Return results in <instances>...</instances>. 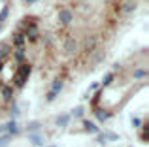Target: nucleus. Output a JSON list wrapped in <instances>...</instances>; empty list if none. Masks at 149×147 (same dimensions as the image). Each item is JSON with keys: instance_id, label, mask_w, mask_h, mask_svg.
Masks as SVG:
<instances>
[{"instance_id": "obj_1", "label": "nucleus", "mask_w": 149, "mask_h": 147, "mask_svg": "<svg viewBox=\"0 0 149 147\" xmlns=\"http://www.w3.org/2000/svg\"><path fill=\"white\" fill-rule=\"evenodd\" d=\"M29 76H30V66L23 62L21 66H19V70L15 72V76H13V85H15V87H23Z\"/></svg>"}, {"instance_id": "obj_2", "label": "nucleus", "mask_w": 149, "mask_h": 147, "mask_svg": "<svg viewBox=\"0 0 149 147\" xmlns=\"http://www.w3.org/2000/svg\"><path fill=\"white\" fill-rule=\"evenodd\" d=\"M11 40H13V45H15V47H17V49H23V47H25V34H23V32H19V30H15V32H13V36H11Z\"/></svg>"}, {"instance_id": "obj_3", "label": "nucleus", "mask_w": 149, "mask_h": 147, "mask_svg": "<svg viewBox=\"0 0 149 147\" xmlns=\"http://www.w3.org/2000/svg\"><path fill=\"white\" fill-rule=\"evenodd\" d=\"M119 8H121V11H123V13H128V11H132L136 8V0H121Z\"/></svg>"}, {"instance_id": "obj_4", "label": "nucleus", "mask_w": 149, "mask_h": 147, "mask_svg": "<svg viewBox=\"0 0 149 147\" xmlns=\"http://www.w3.org/2000/svg\"><path fill=\"white\" fill-rule=\"evenodd\" d=\"M58 21H61L62 25H70V21H72V11H70V10L58 11Z\"/></svg>"}, {"instance_id": "obj_5", "label": "nucleus", "mask_w": 149, "mask_h": 147, "mask_svg": "<svg viewBox=\"0 0 149 147\" xmlns=\"http://www.w3.org/2000/svg\"><path fill=\"white\" fill-rule=\"evenodd\" d=\"M36 38H38V28H36V25H30L25 30V40H36Z\"/></svg>"}, {"instance_id": "obj_6", "label": "nucleus", "mask_w": 149, "mask_h": 147, "mask_svg": "<svg viewBox=\"0 0 149 147\" xmlns=\"http://www.w3.org/2000/svg\"><path fill=\"white\" fill-rule=\"evenodd\" d=\"M10 53H11V45L8 44V42H2V44H0V59L4 60Z\"/></svg>"}, {"instance_id": "obj_7", "label": "nucleus", "mask_w": 149, "mask_h": 147, "mask_svg": "<svg viewBox=\"0 0 149 147\" xmlns=\"http://www.w3.org/2000/svg\"><path fill=\"white\" fill-rule=\"evenodd\" d=\"M77 49V44H76V40H66L64 42V51L68 53V55H72L74 51Z\"/></svg>"}, {"instance_id": "obj_8", "label": "nucleus", "mask_w": 149, "mask_h": 147, "mask_svg": "<svg viewBox=\"0 0 149 147\" xmlns=\"http://www.w3.org/2000/svg\"><path fill=\"white\" fill-rule=\"evenodd\" d=\"M29 140L32 141L34 145H44V138H42L38 132H30V134H29Z\"/></svg>"}, {"instance_id": "obj_9", "label": "nucleus", "mask_w": 149, "mask_h": 147, "mask_svg": "<svg viewBox=\"0 0 149 147\" xmlns=\"http://www.w3.org/2000/svg\"><path fill=\"white\" fill-rule=\"evenodd\" d=\"M4 130H8L10 136H11V134H17L19 126H17V123H15V121H11V123H8V125H4Z\"/></svg>"}, {"instance_id": "obj_10", "label": "nucleus", "mask_w": 149, "mask_h": 147, "mask_svg": "<svg viewBox=\"0 0 149 147\" xmlns=\"http://www.w3.org/2000/svg\"><path fill=\"white\" fill-rule=\"evenodd\" d=\"M61 89H62V79H55L53 85H51V92H53V94H57Z\"/></svg>"}, {"instance_id": "obj_11", "label": "nucleus", "mask_w": 149, "mask_h": 147, "mask_svg": "<svg viewBox=\"0 0 149 147\" xmlns=\"http://www.w3.org/2000/svg\"><path fill=\"white\" fill-rule=\"evenodd\" d=\"M11 94H13V87H8V85H6V87H2V96L6 100H10Z\"/></svg>"}, {"instance_id": "obj_12", "label": "nucleus", "mask_w": 149, "mask_h": 147, "mask_svg": "<svg viewBox=\"0 0 149 147\" xmlns=\"http://www.w3.org/2000/svg\"><path fill=\"white\" fill-rule=\"evenodd\" d=\"M108 117H109V111H106V110H96V119H98V121H106Z\"/></svg>"}, {"instance_id": "obj_13", "label": "nucleus", "mask_w": 149, "mask_h": 147, "mask_svg": "<svg viewBox=\"0 0 149 147\" xmlns=\"http://www.w3.org/2000/svg\"><path fill=\"white\" fill-rule=\"evenodd\" d=\"M68 121H70L68 115H58V117H57V125L58 126H66V125H68Z\"/></svg>"}, {"instance_id": "obj_14", "label": "nucleus", "mask_w": 149, "mask_h": 147, "mask_svg": "<svg viewBox=\"0 0 149 147\" xmlns=\"http://www.w3.org/2000/svg\"><path fill=\"white\" fill-rule=\"evenodd\" d=\"M83 126H85V130H89V132H98L96 125H95V123H91V121H83Z\"/></svg>"}, {"instance_id": "obj_15", "label": "nucleus", "mask_w": 149, "mask_h": 147, "mask_svg": "<svg viewBox=\"0 0 149 147\" xmlns=\"http://www.w3.org/2000/svg\"><path fill=\"white\" fill-rule=\"evenodd\" d=\"M13 59L17 60V62H23V59H25V51H23V49H15Z\"/></svg>"}, {"instance_id": "obj_16", "label": "nucleus", "mask_w": 149, "mask_h": 147, "mask_svg": "<svg viewBox=\"0 0 149 147\" xmlns=\"http://www.w3.org/2000/svg\"><path fill=\"white\" fill-rule=\"evenodd\" d=\"M104 140H109V141H117V140H119V136H117V134H113V132H106V134H104Z\"/></svg>"}, {"instance_id": "obj_17", "label": "nucleus", "mask_w": 149, "mask_h": 147, "mask_svg": "<svg viewBox=\"0 0 149 147\" xmlns=\"http://www.w3.org/2000/svg\"><path fill=\"white\" fill-rule=\"evenodd\" d=\"M11 136H0V147H6L8 144H10Z\"/></svg>"}, {"instance_id": "obj_18", "label": "nucleus", "mask_w": 149, "mask_h": 147, "mask_svg": "<svg viewBox=\"0 0 149 147\" xmlns=\"http://www.w3.org/2000/svg\"><path fill=\"white\" fill-rule=\"evenodd\" d=\"M146 76H147V72H146V70H142V68L134 72V77H136V79H142V77H146Z\"/></svg>"}, {"instance_id": "obj_19", "label": "nucleus", "mask_w": 149, "mask_h": 147, "mask_svg": "<svg viewBox=\"0 0 149 147\" xmlns=\"http://www.w3.org/2000/svg\"><path fill=\"white\" fill-rule=\"evenodd\" d=\"M74 115H76V117H81V115H83V107L81 106H77V107H74V111H72Z\"/></svg>"}, {"instance_id": "obj_20", "label": "nucleus", "mask_w": 149, "mask_h": 147, "mask_svg": "<svg viewBox=\"0 0 149 147\" xmlns=\"http://www.w3.org/2000/svg\"><path fill=\"white\" fill-rule=\"evenodd\" d=\"M8 17V6H4V10H2V13H0V23L4 21V19Z\"/></svg>"}, {"instance_id": "obj_21", "label": "nucleus", "mask_w": 149, "mask_h": 147, "mask_svg": "<svg viewBox=\"0 0 149 147\" xmlns=\"http://www.w3.org/2000/svg\"><path fill=\"white\" fill-rule=\"evenodd\" d=\"M38 126H40V123H30V125H29V132H32V130H36Z\"/></svg>"}, {"instance_id": "obj_22", "label": "nucleus", "mask_w": 149, "mask_h": 147, "mask_svg": "<svg viewBox=\"0 0 149 147\" xmlns=\"http://www.w3.org/2000/svg\"><path fill=\"white\" fill-rule=\"evenodd\" d=\"M95 47V38H91V40L87 42V49H93Z\"/></svg>"}, {"instance_id": "obj_23", "label": "nucleus", "mask_w": 149, "mask_h": 147, "mask_svg": "<svg viewBox=\"0 0 149 147\" xmlns=\"http://www.w3.org/2000/svg\"><path fill=\"white\" fill-rule=\"evenodd\" d=\"M111 79H113V76L109 74V76H106V77H104V81H102V83H104V85H108V83H109Z\"/></svg>"}, {"instance_id": "obj_24", "label": "nucleus", "mask_w": 149, "mask_h": 147, "mask_svg": "<svg viewBox=\"0 0 149 147\" xmlns=\"http://www.w3.org/2000/svg\"><path fill=\"white\" fill-rule=\"evenodd\" d=\"M132 125H134V126H140V119H132Z\"/></svg>"}, {"instance_id": "obj_25", "label": "nucleus", "mask_w": 149, "mask_h": 147, "mask_svg": "<svg viewBox=\"0 0 149 147\" xmlns=\"http://www.w3.org/2000/svg\"><path fill=\"white\" fill-rule=\"evenodd\" d=\"M11 111H13V113L17 115V113H19V107H17V106H15V104H13V107H11Z\"/></svg>"}, {"instance_id": "obj_26", "label": "nucleus", "mask_w": 149, "mask_h": 147, "mask_svg": "<svg viewBox=\"0 0 149 147\" xmlns=\"http://www.w3.org/2000/svg\"><path fill=\"white\" fill-rule=\"evenodd\" d=\"M36 0H25V4H34Z\"/></svg>"}, {"instance_id": "obj_27", "label": "nucleus", "mask_w": 149, "mask_h": 147, "mask_svg": "<svg viewBox=\"0 0 149 147\" xmlns=\"http://www.w3.org/2000/svg\"><path fill=\"white\" fill-rule=\"evenodd\" d=\"M2 64H4V60H2V59H0V70H2Z\"/></svg>"}, {"instance_id": "obj_28", "label": "nucleus", "mask_w": 149, "mask_h": 147, "mask_svg": "<svg viewBox=\"0 0 149 147\" xmlns=\"http://www.w3.org/2000/svg\"><path fill=\"white\" fill-rule=\"evenodd\" d=\"M49 147H57V145H49Z\"/></svg>"}]
</instances>
